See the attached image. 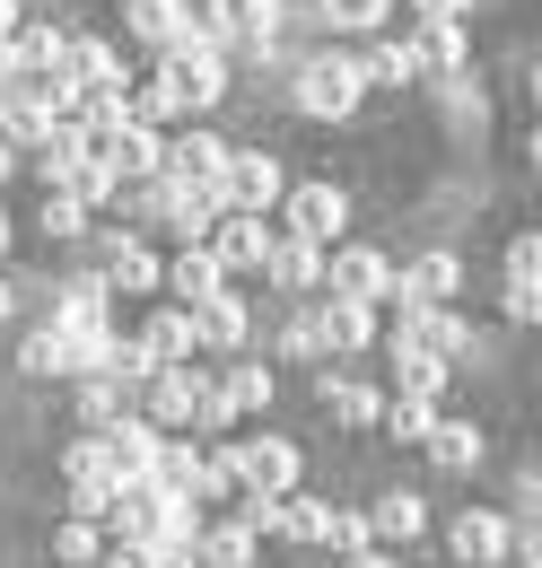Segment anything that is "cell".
<instances>
[{"instance_id":"52a82bcc","label":"cell","mask_w":542,"mask_h":568,"mask_svg":"<svg viewBox=\"0 0 542 568\" xmlns=\"http://www.w3.org/2000/svg\"><path fill=\"white\" fill-rule=\"evenodd\" d=\"M140 385H149V412H140L149 428H193V403H202V376H193L184 358H158V367H149Z\"/></svg>"},{"instance_id":"d6a6232c","label":"cell","mask_w":542,"mask_h":568,"mask_svg":"<svg viewBox=\"0 0 542 568\" xmlns=\"http://www.w3.org/2000/svg\"><path fill=\"white\" fill-rule=\"evenodd\" d=\"M140 351H149V358H184V351H193V315H184V306H167V315H149V333H140Z\"/></svg>"},{"instance_id":"5bb4252c","label":"cell","mask_w":542,"mask_h":568,"mask_svg":"<svg viewBox=\"0 0 542 568\" xmlns=\"http://www.w3.org/2000/svg\"><path fill=\"white\" fill-rule=\"evenodd\" d=\"M455 281H464V263H455V254H420L411 272H394V288H385V297H394V306H446V297H455Z\"/></svg>"},{"instance_id":"f1b7e54d","label":"cell","mask_w":542,"mask_h":568,"mask_svg":"<svg viewBox=\"0 0 542 568\" xmlns=\"http://www.w3.org/2000/svg\"><path fill=\"white\" fill-rule=\"evenodd\" d=\"M167 281H175V297H184V306H202L210 288H228V272H219V263H210V245H184V254H175V272H167Z\"/></svg>"},{"instance_id":"cb8c5ba5","label":"cell","mask_w":542,"mask_h":568,"mask_svg":"<svg viewBox=\"0 0 542 568\" xmlns=\"http://www.w3.org/2000/svg\"><path fill=\"white\" fill-rule=\"evenodd\" d=\"M18 367H27V376H88V351H79L70 333H53V324H44V333H27Z\"/></svg>"},{"instance_id":"6da1fadb","label":"cell","mask_w":542,"mask_h":568,"mask_svg":"<svg viewBox=\"0 0 542 568\" xmlns=\"http://www.w3.org/2000/svg\"><path fill=\"white\" fill-rule=\"evenodd\" d=\"M219 97H228V53L210 36H184V44H167V71L132 97V114L167 123V114H193V105H219Z\"/></svg>"},{"instance_id":"603a6c76","label":"cell","mask_w":542,"mask_h":568,"mask_svg":"<svg viewBox=\"0 0 542 568\" xmlns=\"http://www.w3.org/2000/svg\"><path fill=\"white\" fill-rule=\"evenodd\" d=\"M149 288H167V263L123 236V245H114V272H106V297H149Z\"/></svg>"},{"instance_id":"ab89813d","label":"cell","mask_w":542,"mask_h":568,"mask_svg":"<svg viewBox=\"0 0 542 568\" xmlns=\"http://www.w3.org/2000/svg\"><path fill=\"white\" fill-rule=\"evenodd\" d=\"M237 498H245V516H237V525H245L254 542H263V534H280V498H289V490H237Z\"/></svg>"},{"instance_id":"f35d334b","label":"cell","mask_w":542,"mask_h":568,"mask_svg":"<svg viewBox=\"0 0 542 568\" xmlns=\"http://www.w3.org/2000/svg\"><path fill=\"white\" fill-rule=\"evenodd\" d=\"M79 227H88V202L53 184V193H44V236H79Z\"/></svg>"},{"instance_id":"3957f363","label":"cell","mask_w":542,"mask_h":568,"mask_svg":"<svg viewBox=\"0 0 542 568\" xmlns=\"http://www.w3.org/2000/svg\"><path fill=\"white\" fill-rule=\"evenodd\" d=\"M394 351H420V358H438V367H455V358H473V324H455L446 306H403L394 315Z\"/></svg>"},{"instance_id":"bcb514c9","label":"cell","mask_w":542,"mask_h":568,"mask_svg":"<svg viewBox=\"0 0 542 568\" xmlns=\"http://www.w3.org/2000/svg\"><path fill=\"white\" fill-rule=\"evenodd\" d=\"M341 568H394V551H377V542H359V551H350Z\"/></svg>"},{"instance_id":"484cf974","label":"cell","mask_w":542,"mask_h":568,"mask_svg":"<svg viewBox=\"0 0 542 568\" xmlns=\"http://www.w3.org/2000/svg\"><path fill=\"white\" fill-rule=\"evenodd\" d=\"M420 446H429V464H438V473H473V464H481V428L473 420H429Z\"/></svg>"},{"instance_id":"277c9868","label":"cell","mask_w":542,"mask_h":568,"mask_svg":"<svg viewBox=\"0 0 542 568\" xmlns=\"http://www.w3.org/2000/svg\"><path fill=\"white\" fill-rule=\"evenodd\" d=\"M280 193H289V175H280L271 149H228V166H219V202L228 211H271Z\"/></svg>"},{"instance_id":"7402d4cb","label":"cell","mask_w":542,"mask_h":568,"mask_svg":"<svg viewBox=\"0 0 542 568\" xmlns=\"http://www.w3.org/2000/svg\"><path fill=\"white\" fill-rule=\"evenodd\" d=\"M263 272L280 288H315V281H324V245H307V236H271V245H263Z\"/></svg>"},{"instance_id":"8fae6325","label":"cell","mask_w":542,"mask_h":568,"mask_svg":"<svg viewBox=\"0 0 542 568\" xmlns=\"http://www.w3.org/2000/svg\"><path fill=\"white\" fill-rule=\"evenodd\" d=\"M123 27H132L140 44H184V36H202V9L193 0H123Z\"/></svg>"},{"instance_id":"836d02e7","label":"cell","mask_w":542,"mask_h":568,"mask_svg":"<svg viewBox=\"0 0 542 568\" xmlns=\"http://www.w3.org/2000/svg\"><path fill=\"white\" fill-rule=\"evenodd\" d=\"M394 358H403V403L438 412V394H446V367H438V358H420V351H394Z\"/></svg>"},{"instance_id":"b9f144b4","label":"cell","mask_w":542,"mask_h":568,"mask_svg":"<svg viewBox=\"0 0 542 568\" xmlns=\"http://www.w3.org/2000/svg\"><path fill=\"white\" fill-rule=\"evenodd\" d=\"M324 542H333V551H359V542H377V534H368V516H350V507H333V525H324Z\"/></svg>"},{"instance_id":"f546056e","label":"cell","mask_w":542,"mask_h":568,"mask_svg":"<svg viewBox=\"0 0 542 568\" xmlns=\"http://www.w3.org/2000/svg\"><path fill=\"white\" fill-rule=\"evenodd\" d=\"M420 525H429V507H420L411 490H385V498H377V516H368V534H385V542H411Z\"/></svg>"},{"instance_id":"ffe728a7","label":"cell","mask_w":542,"mask_h":568,"mask_svg":"<svg viewBox=\"0 0 542 568\" xmlns=\"http://www.w3.org/2000/svg\"><path fill=\"white\" fill-rule=\"evenodd\" d=\"M411 62H420V71H438V79H455L464 62H473V44H464V27H455V18H420Z\"/></svg>"},{"instance_id":"e0dca14e","label":"cell","mask_w":542,"mask_h":568,"mask_svg":"<svg viewBox=\"0 0 542 568\" xmlns=\"http://www.w3.org/2000/svg\"><path fill=\"white\" fill-rule=\"evenodd\" d=\"M53 71H62L70 88H114V79H123V62H114V44H106V36H62Z\"/></svg>"},{"instance_id":"4316f807","label":"cell","mask_w":542,"mask_h":568,"mask_svg":"<svg viewBox=\"0 0 542 568\" xmlns=\"http://www.w3.org/2000/svg\"><path fill=\"white\" fill-rule=\"evenodd\" d=\"M0 132H9V141H44V132H53V105H44L36 88H9V97H0Z\"/></svg>"},{"instance_id":"e575fe53","label":"cell","mask_w":542,"mask_h":568,"mask_svg":"<svg viewBox=\"0 0 542 568\" xmlns=\"http://www.w3.org/2000/svg\"><path fill=\"white\" fill-rule=\"evenodd\" d=\"M97 551H106V534H97V516H70L62 534H53V560H62V568H97Z\"/></svg>"},{"instance_id":"d590c367","label":"cell","mask_w":542,"mask_h":568,"mask_svg":"<svg viewBox=\"0 0 542 568\" xmlns=\"http://www.w3.org/2000/svg\"><path fill=\"white\" fill-rule=\"evenodd\" d=\"M385 9H394V0H315V18H324V27H341V36L385 27Z\"/></svg>"},{"instance_id":"ba28073f","label":"cell","mask_w":542,"mask_h":568,"mask_svg":"<svg viewBox=\"0 0 542 568\" xmlns=\"http://www.w3.org/2000/svg\"><path fill=\"white\" fill-rule=\"evenodd\" d=\"M280 211H289V236L333 245L341 219H350V193H341V184H298V193H280Z\"/></svg>"},{"instance_id":"9a60e30c","label":"cell","mask_w":542,"mask_h":568,"mask_svg":"<svg viewBox=\"0 0 542 568\" xmlns=\"http://www.w3.org/2000/svg\"><path fill=\"white\" fill-rule=\"evenodd\" d=\"M158 446H167V428H149L140 412H114V420H106V455H114L123 481H132V473H158Z\"/></svg>"},{"instance_id":"f907efd6","label":"cell","mask_w":542,"mask_h":568,"mask_svg":"<svg viewBox=\"0 0 542 568\" xmlns=\"http://www.w3.org/2000/svg\"><path fill=\"white\" fill-rule=\"evenodd\" d=\"M0 254H9V219H0Z\"/></svg>"},{"instance_id":"7dc6e473","label":"cell","mask_w":542,"mask_h":568,"mask_svg":"<svg viewBox=\"0 0 542 568\" xmlns=\"http://www.w3.org/2000/svg\"><path fill=\"white\" fill-rule=\"evenodd\" d=\"M411 9H420V18H464L473 0H411Z\"/></svg>"},{"instance_id":"74e56055","label":"cell","mask_w":542,"mask_h":568,"mask_svg":"<svg viewBox=\"0 0 542 568\" xmlns=\"http://www.w3.org/2000/svg\"><path fill=\"white\" fill-rule=\"evenodd\" d=\"M228 490H245V473H237V446H228V455H202V481H193V498H228Z\"/></svg>"},{"instance_id":"4dcf8cb0","label":"cell","mask_w":542,"mask_h":568,"mask_svg":"<svg viewBox=\"0 0 542 568\" xmlns=\"http://www.w3.org/2000/svg\"><path fill=\"white\" fill-rule=\"evenodd\" d=\"M324 403H333V420H341V428L385 420V394H377V385H333V376H324Z\"/></svg>"},{"instance_id":"9c48e42d","label":"cell","mask_w":542,"mask_h":568,"mask_svg":"<svg viewBox=\"0 0 542 568\" xmlns=\"http://www.w3.org/2000/svg\"><path fill=\"white\" fill-rule=\"evenodd\" d=\"M263 245H271L263 211H219V219H210V263H219V272H254Z\"/></svg>"},{"instance_id":"d4e9b609","label":"cell","mask_w":542,"mask_h":568,"mask_svg":"<svg viewBox=\"0 0 542 568\" xmlns=\"http://www.w3.org/2000/svg\"><path fill=\"white\" fill-rule=\"evenodd\" d=\"M315 324H324V351H368L377 342V306L368 297H333Z\"/></svg>"},{"instance_id":"7bdbcfd3","label":"cell","mask_w":542,"mask_h":568,"mask_svg":"<svg viewBox=\"0 0 542 568\" xmlns=\"http://www.w3.org/2000/svg\"><path fill=\"white\" fill-rule=\"evenodd\" d=\"M429 420H438V412H420V403H385V428H394V437H411V446L429 437Z\"/></svg>"},{"instance_id":"30bf717a","label":"cell","mask_w":542,"mask_h":568,"mask_svg":"<svg viewBox=\"0 0 542 568\" xmlns=\"http://www.w3.org/2000/svg\"><path fill=\"white\" fill-rule=\"evenodd\" d=\"M324 281H333V297H385L394 288V263L377 254V245H341V254H324Z\"/></svg>"},{"instance_id":"8992f818","label":"cell","mask_w":542,"mask_h":568,"mask_svg":"<svg viewBox=\"0 0 542 568\" xmlns=\"http://www.w3.org/2000/svg\"><path fill=\"white\" fill-rule=\"evenodd\" d=\"M62 481H70V516H106V498H114V455H106V437H79L62 446Z\"/></svg>"},{"instance_id":"816d5d0a","label":"cell","mask_w":542,"mask_h":568,"mask_svg":"<svg viewBox=\"0 0 542 568\" xmlns=\"http://www.w3.org/2000/svg\"><path fill=\"white\" fill-rule=\"evenodd\" d=\"M0 175H9V141H0Z\"/></svg>"},{"instance_id":"60d3db41","label":"cell","mask_w":542,"mask_h":568,"mask_svg":"<svg viewBox=\"0 0 542 568\" xmlns=\"http://www.w3.org/2000/svg\"><path fill=\"white\" fill-rule=\"evenodd\" d=\"M280 351H289V358H324V324H315V315H298V324L280 333Z\"/></svg>"},{"instance_id":"c3c4849f","label":"cell","mask_w":542,"mask_h":568,"mask_svg":"<svg viewBox=\"0 0 542 568\" xmlns=\"http://www.w3.org/2000/svg\"><path fill=\"white\" fill-rule=\"evenodd\" d=\"M9 315H18V288H9V281H0V324H9Z\"/></svg>"},{"instance_id":"681fc988","label":"cell","mask_w":542,"mask_h":568,"mask_svg":"<svg viewBox=\"0 0 542 568\" xmlns=\"http://www.w3.org/2000/svg\"><path fill=\"white\" fill-rule=\"evenodd\" d=\"M9 27H18V0H0V36H9Z\"/></svg>"},{"instance_id":"ee69618b","label":"cell","mask_w":542,"mask_h":568,"mask_svg":"<svg viewBox=\"0 0 542 568\" xmlns=\"http://www.w3.org/2000/svg\"><path fill=\"white\" fill-rule=\"evenodd\" d=\"M508 281H542V236H516V245H508Z\"/></svg>"},{"instance_id":"ac0fdd59","label":"cell","mask_w":542,"mask_h":568,"mask_svg":"<svg viewBox=\"0 0 542 568\" xmlns=\"http://www.w3.org/2000/svg\"><path fill=\"white\" fill-rule=\"evenodd\" d=\"M237 473H245V490H298V446L254 437V446H237Z\"/></svg>"},{"instance_id":"5b68a950","label":"cell","mask_w":542,"mask_h":568,"mask_svg":"<svg viewBox=\"0 0 542 568\" xmlns=\"http://www.w3.org/2000/svg\"><path fill=\"white\" fill-rule=\"evenodd\" d=\"M202 36H210V44L271 53V36H280V0H202Z\"/></svg>"},{"instance_id":"4fadbf2b","label":"cell","mask_w":542,"mask_h":568,"mask_svg":"<svg viewBox=\"0 0 542 568\" xmlns=\"http://www.w3.org/2000/svg\"><path fill=\"white\" fill-rule=\"evenodd\" d=\"M106 141V158H114V184H140V175H158V123H140V114H123L114 132H97Z\"/></svg>"},{"instance_id":"7a4b0ae2","label":"cell","mask_w":542,"mask_h":568,"mask_svg":"<svg viewBox=\"0 0 542 568\" xmlns=\"http://www.w3.org/2000/svg\"><path fill=\"white\" fill-rule=\"evenodd\" d=\"M289 97H298V114H315V123H350L359 114V62L350 53H307L298 71H289Z\"/></svg>"},{"instance_id":"1f68e13d","label":"cell","mask_w":542,"mask_h":568,"mask_svg":"<svg viewBox=\"0 0 542 568\" xmlns=\"http://www.w3.org/2000/svg\"><path fill=\"white\" fill-rule=\"evenodd\" d=\"M403 79H420L411 44H368V62H359V88H403Z\"/></svg>"},{"instance_id":"8d00e7d4","label":"cell","mask_w":542,"mask_h":568,"mask_svg":"<svg viewBox=\"0 0 542 568\" xmlns=\"http://www.w3.org/2000/svg\"><path fill=\"white\" fill-rule=\"evenodd\" d=\"M114 412H123V385H114V376H106V367H88V385H79V420H114Z\"/></svg>"},{"instance_id":"f6af8a7d","label":"cell","mask_w":542,"mask_h":568,"mask_svg":"<svg viewBox=\"0 0 542 568\" xmlns=\"http://www.w3.org/2000/svg\"><path fill=\"white\" fill-rule=\"evenodd\" d=\"M508 315L534 324V315H542V281H508Z\"/></svg>"},{"instance_id":"2e32d148","label":"cell","mask_w":542,"mask_h":568,"mask_svg":"<svg viewBox=\"0 0 542 568\" xmlns=\"http://www.w3.org/2000/svg\"><path fill=\"white\" fill-rule=\"evenodd\" d=\"M53 53H62V36H44V27L18 36V27H9V36H0V88H36V79L53 71Z\"/></svg>"},{"instance_id":"d6986e66","label":"cell","mask_w":542,"mask_h":568,"mask_svg":"<svg viewBox=\"0 0 542 568\" xmlns=\"http://www.w3.org/2000/svg\"><path fill=\"white\" fill-rule=\"evenodd\" d=\"M446 542H455V560H508V542H516V534H508V516H490V507H464V516H455V525H446Z\"/></svg>"},{"instance_id":"44dd1931","label":"cell","mask_w":542,"mask_h":568,"mask_svg":"<svg viewBox=\"0 0 542 568\" xmlns=\"http://www.w3.org/2000/svg\"><path fill=\"white\" fill-rule=\"evenodd\" d=\"M184 315H193V351H237L245 342V306L228 288H210L202 306H184Z\"/></svg>"},{"instance_id":"83f0119b","label":"cell","mask_w":542,"mask_h":568,"mask_svg":"<svg viewBox=\"0 0 542 568\" xmlns=\"http://www.w3.org/2000/svg\"><path fill=\"white\" fill-rule=\"evenodd\" d=\"M193 560L202 568H254V534L245 525H210V534H193Z\"/></svg>"},{"instance_id":"7c38bea8","label":"cell","mask_w":542,"mask_h":568,"mask_svg":"<svg viewBox=\"0 0 542 568\" xmlns=\"http://www.w3.org/2000/svg\"><path fill=\"white\" fill-rule=\"evenodd\" d=\"M219 166H228V141H219V132H184V141L158 149V175H167V184H219Z\"/></svg>"}]
</instances>
